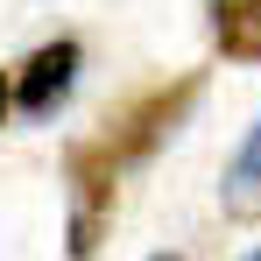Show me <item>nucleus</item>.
I'll use <instances>...</instances> for the list:
<instances>
[{"mask_svg": "<svg viewBox=\"0 0 261 261\" xmlns=\"http://www.w3.org/2000/svg\"><path fill=\"white\" fill-rule=\"evenodd\" d=\"M78 71H85V49L71 43V36H57V43H43L29 64H21V78H14V106L29 113V120H49L64 99H71V85H78Z\"/></svg>", "mask_w": 261, "mask_h": 261, "instance_id": "f257e3e1", "label": "nucleus"}, {"mask_svg": "<svg viewBox=\"0 0 261 261\" xmlns=\"http://www.w3.org/2000/svg\"><path fill=\"white\" fill-rule=\"evenodd\" d=\"M212 43L233 64H261V0H212Z\"/></svg>", "mask_w": 261, "mask_h": 261, "instance_id": "f03ea898", "label": "nucleus"}, {"mask_svg": "<svg viewBox=\"0 0 261 261\" xmlns=\"http://www.w3.org/2000/svg\"><path fill=\"white\" fill-rule=\"evenodd\" d=\"M92 163H99L92 148L71 163V184H78V198H71V254H78V261L99 247V198H113V184H99V176H92Z\"/></svg>", "mask_w": 261, "mask_h": 261, "instance_id": "7ed1b4c3", "label": "nucleus"}, {"mask_svg": "<svg viewBox=\"0 0 261 261\" xmlns=\"http://www.w3.org/2000/svg\"><path fill=\"white\" fill-rule=\"evenodd\" d=\"M219 198H226V212H233V219H261V120H254V134L240 141V155H233Z\"/></svg>", "mask_w": 261, "mask_h": 261, "instance_id": "20e7f679", "label": "nucleus"}, {"mask_svg": "<svg viewBox=\"0 0 261 261\" xmlns=\"http://www.w3.org/2000/svg\"><path fill=\"white\" fill-rule=\"evenodd\" d=\"M7 113H14V78L0 71V127H7Z\"/></svg>", "mask_w": 261, "mask_h": 261, "instance_id": "39448f33", "label": "nucleus"}, {"mask_svg": "<svg viewBox=\"0 0 261 261\" xmlns=\"http://www.w3.org/2000/svg\"><path fill=\"white\" fill-rule=\"evenodd\" d=\"M148 261H184V254H148Z\"/></svg>", "mask_w": 261, "mask_h": 261, "instance_id": "423d86ee", "label": "nucleus"}, {"mask_svg": "<svg viewBox=\"0 0 261 261\" xmlns=\"http://www.w3.org/2000/svg\"><path fill=\"white\" fill-rule=\"evenodd\" d=\"M240 261H261V247H254V254H240Z\"/></svg>", "mask_w": 261, "mask_h": 261, "instance_id": "0eeeda50", "label": "nucleus"}]
</instances>
